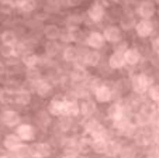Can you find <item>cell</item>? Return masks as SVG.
Instances as JSON below:
<instances>
[{
    "label": "cell",
    "mask_w": 159,
    "mask_h": 158,
    "mask_svg": "<svg viewBox=\"0 0 159 158\" xmlns=\"http://www.w3.org/2000/svg\"><path fill=\"white\" fill-rule=\"evenodd\" d=\"M151 78L145 74H137L131 79V86L135 93H145L151 88Z\"/></svg>",
    "instance_id": "6da1fadb"
},
{
    "label": "cell",
    "mask_w": 159,
    "mask_h": 158,
    "mask_svg": "<svg viewBox=\"0 0 159 158\" xmlns=\"http://www.w3.org/2000/svg\"><path fill=\"white\" fill-rule=\"evenodd\" d=\"M156 13L155 3L149 2V0H144L138 4L137 7V14L141 17V20H151Z\"/></svg>",
    "instance_id": "7a4b0ae2"
},
{
    "label": "cell",
    "mask_w": 159,
    "mask_h": 158,
    "mask_svg": "<svg viewBox=\"0 0 159 158\" xmlns=\"http://www.w3.org/2000/svg\"><path fill=\"white\" fill-rule=\"evenodd\" d=\"M104 14H106V9L100 2H93V3L90 4V7L87 9V16L89 18L93 23H99L104 18Z\"/></svg>",
    "instance_id": "3957f363"
},
{
    "label": "cell",
    "mask_w": 159,
    "mask_h": 158,
    "mask_svg": "<svg viewBox=\"0 0 159 158\" xmlns=\"http://www.w3.org/2000/svg\"><path fill=\"white\" fill-rule=\"evenodd\" d=\"M135 33L141 38H147L153 33V23L151 20H139L135 24Z\"/></svg>",
    "instance_id": "277c9868"
},
{
    "label": "cell",
    "mask_w": 159,
    "mask_h": 158,
    "mask_svg": "<svg viewBox=\"0 0 159 158\" xmlns=\"http://www.w3.org/2000/svg\"><path fill=\"white\" fill-rule=\"evenodd\" d=\"M94 98L99 103H108L113 99V90L107 86V85L100 84L99 86L94 89Z\"/></svg>",
    "instance_id": "5b68a950"
},
{
    "label": "cell",
    "mask_w": 159,
    "mask_h": 158,
    "mask_svg": "<svg viewBox=\"0 0 159 158\" xmlns=\"http://www.w3.org/2000/svg\"><path fill=\"white\" fill-rule=\"evenodd\" d=\"M86 42L92 50H102L106 44V40H104V36L99 31H93V33H90L86 38Z\"/></svg>",
    "instance_id": "8992f818"
},
{
    "label": "cell",
    "mask_w": 159,
    "mask_h": 158,
    "mask_svg": "<svg viewBox=\"0 0 159 158\" xmlns=\"http://www.w3.org/2000/svg\"><path fill=\"white\" fill-rule=\"evenodd\" d=\"M16 134L21 138V141H31V140H34V137H35V130H34V127L31 124L24 123V124L17 126Z\"/></svg>",
    "instance_id": "52a82bcc"
},
{
    "label": "cell",
    "mask_w": 159,
    "mask_h": 158,
    "mask_svg": "<svg viewBox=\"0 0 159 158\" xmlns=\"http://www.w3.org/2000/svg\"><path fill=\"white\" fill-rule=\"evenodd\" d=\"M103 36H104V40L111 44H117L118 41H121V30L117 27V26H108V27L104 28L103 31Z\"/></svg>",
    "instance_id": "ba28073f"
},
{
    "label": "cell",
    "mask_w": 159,
    "mask_h": 158,
    "mask_svg": "<svg viewBox=\"0 0 159 158\" xmlns=\"http://www.w3.org/2000/svg\"><path fill=\"white\" fill-rule=\"evenodd\" d=\"M28 151H30V154L35 158H47V157H49V154H51V147H49L47 143H38V144H35V146L30 147Z\"/></svg>",
    "instance_id": "9c48e42d"
},
{
    "label": "cell",
    "mask_w": 159,
    "mask_h": 158,
    "mask_svg": "<svg viewBox=\"0 0 159 158\" xmlns=\"http://www.w3.org/2000/svg\"><path fill=\"white\" fill-rule=\"evenodd\" d=\"M80 113V106L76 102V99H65V104H63V116L65 117H72L78 116Z\"/></svg>",
    "instance_id": "30bf717a"
},
{
    "label": "cell",
    "mask_w": 159,
    "mask_h": 158,
    "mask_svg": "<svg viewBox=\"0 0 159 158\" xmlns=\"http://www.w3.org/2000/svg\"><path fill=\"white\" fill-rule=\"evenodd\" d=\"M2 122L7 126V127H16L20 124L21 117L16 110H4L2 114Z\"/></svg>",
    "instance_id": "8fae6325"
},
{
    "label": "cell",
    "mask_w": 159,
    "mask_h": 158,
    "mask_svg": "<svg viewBox=\"0 0 159 158\" xmlns=\"http://www.w3.org/2000/svg\"><path fill=\"white\" fill-rule=\"evenodd\" d=\"M63 104H65V99L62 98H54L49 102L48 106V113L52 116H63Z\"/></svg>",
    "instance_id": "7c38bea8"
},
{
    "label": "cell",
    "mask_w": 159,
    "mask_h": 158,
    "mask_svg": "<svg viewBox=\"0 0 159 158\" xmlns=\"http://www.w3.org/2000/svg\"><path fill=\"white\" fill-rule=\"evenodd\" d=\"M4 147L10 151H18L23 146V141L17 134H7L4 138Z\"/></svg>",
    "instance_id": "4fadbf2b"
},
{
    "label": "cell",
    "mask_w": 159,
    "mask_h": 158,
    "mask_svg": "<svg viewBox=\"0 0 159 158\" xmlns=\"http://www.w3.org/2000/svg\"><path fill=\"white\" fill-rule=\"evenodd\" d=\"M124 60H125V65H137L141 61V52L137 48H128L124 52Z\"/></svg>",
    "instance_id": "5bb4252c"
},
{
    "label": "cell",
    "mask_w": 159,
    "mask_h": 158,
    "mask_svg": "<svg viewBox=\"0 0 159 158\" xmlns=\"http://www.w3.org/2000/svg\"><path fill=\"white\" fill-rule=\"evenodd\" d=\"M108 65L111 69H121L125 65V60H124V54L114 51L113 54L108 57Z\"/></svg>",
    "instance_id": "9a60e30c"
},
{
    "label": "cell",
    "mask_w": 159,
    "mask_h": 158,
    "mask_svg": "<svg viewBox=\"0 0 159 158\" xmlns=\"http://www.w3.org/2000/svg\"><path fill=\"white\" fill-rule=\"evenodd\" d=\"M16 7L21 13H33L37 9V0H16Z\"/></svg>",
    "instance_id": "2e32d148"
},
{
    "label": "cell",
    "mask_w": 159,
    "mask_h": 158,
    "mask_svg": "<svg viewBox=\"0 0 159 158\" xmlns=\"http://www.w3.org/2000/svg\"><path fill=\"white\" fill-rule=\"evenodd\" d=\"M83 62L86 66H97L100 62V54L96 50L87 51L83 57Z\"/></svg>",
    "instance_id": "e0dca14e"
},
{
    "label": "cell",
    "mask_w": 159,
    "mask_h": 158,
    "mask_svg": "<svg viewBox=\"0 0 159 158\" xmlns=\"http://www.w3.org/2000/svg\"><path fill=\"white\" fill-rule=\"evenodd\" d=\"M35 85V92H37V95L38 96H41V98H45V96H48L49 93H51V90H52V86H51V84L49 82H47V81H44V79H39L37 84H34Z\"/></svg>",
    "instance_id": "ac0fdd59"
},
{
    "label": "cell",
    "mask_w": 159,
    "mask_h": 158,
    "mask_svg": "<svg viewBox=\"0 0 159 158\" xmlns=\"http://www.w3.org/2000/svg\"><path fill=\"white\" fill-rule=\"evenodd\" d=\"M61 31L62 30L58 27L57 24H48V26L44 28V34L49 41H57L61 37Z\"/></svg>",
    "instance_id": "d6986e66"
},
{
    "label": "cell",
    "mask_w": 159,
    "mask_h": 158,
    "mask_svg": "<svg viewBox=\"0 0 159 158\" xmlns=\"http://www.w3.org/2000/svg\"><path fill=\"white\" fill-rule=\"evenodd\" d=\"M123 113H124V110H123L120 103H113V104H110V108L107 109V117L110 120H113V122L121 119V117H123Z\"/></svg>",
    "instance_id": "ffe728a7"
},
{
    "label": "cell",
    "mask_w": 159,
    "mask_h": 158,
    "mask_svg": "<svg viewBox=\"0 0 159 158\" xmlns=\"http://www.w3.org/2000/svg\"><path fill=\"white\" fill-rule=\"evenodd\" d=\"M14 102L17 104H20V106H27V104L31 102V93L27 92V90H24V89L17 90L14 95Z\"/></svg>",
    "instance_id": "44dd1931"
},
{
    "label": "cell",
    "mask_w": 159,
    "mask_h": 158,
    "mask_svg": "<svg viewBox=\"0 0 159 158\" xmlns=\"http://www.w3.org/2000/svg\"><path fill=\"white\" fill-rule=\"evenodd\" d=\"M79 50L76 47H66L63 50V60L66 62H76L79 60Z\"/></svg>",
    "instance_id": "7402d4cb"
},
{
    "label": "cell",
    "mask_w": 159,
    "mask_h": 158,
    "mask_svg": "<svg viewBox=\"0 0 159 158\" xmlns=\"http://www.w3.org/2000/svg\"><path fill=\"white\" fill-rule=\"evenodd\" d=\"M92 148L97 154H106L108 148V143L106 138H94L93 143H92Z\"/></svg>",
    "instance_id": "603a6c76"
},
{
    "label": "cell",
    "mask_w": 159,
    "mask_h": 158,
    "mask_svg": "<svg viewBox=\"0 0 159 158\" xmlns=\"http://www.w3.org/2000/svg\"><path fill=\"white\" fill-rule=\"evenodd\" d=\"M23 64H24L28 69H34L39 64V57L37 54H33V52L25 54V55H23Z\"/></svg>",
    "instance_id": "cb8c5ba5"
},
{
    "label": "cell",
    "mask_w": 159,
    "mask_h": 158,
    "mask_svg": "<svg viewBox=\"0 0 159 158\" xmlns=\"http://www.w3.org/2000/svg\"><path fill=\"white\" fill-rule=\"evenodd\" d=\"M70 78H72L75 82H83L87 79V71L83 68V66H75Z\"/></svg>",
    "instance_id": "d4e9b609"
},
{
    "label": "cell",
    "mask_w": 159,
    "mask_h": 158,
    "mask_svg": "<svg viewBox=\"0 0 159 158\" xmlns=\"http://www.w3.org/2000/svg\"><path fill=\"white\" fill-rule=\"evenodd\" d=\"M2 44L3 45H16L17 44V36L14 31L6 30L2 34Z\"/></svg>",
    "instance_id": "484cf974"
},
{
    "label": "cell",
    "mask_w": 159,
    "mask_h": 158,
    "mask_svg": "<svg viewBox=\"0 0 159 158\" xmlns=\"http://www.w3.org/2000/svg\"><path fill=\"white\" fill-rule=\"evenodd\" d=\"M79 106H80V113L84 114V116H90V114L96 110V104L92 100H84V102H82Z\"/></svg>",
    "instance_id": "4316f807"
},
{
    "label": "cell",
    "mask_w": 159,
    "mask_h": 158,
    "mask_svg": "<svg viewBox=\"0 0 159 158\" xmlns=\"http://www.w3.org/2000/svg\"><path fill=\"white\" fill-rule=\"evenodd\" d=\"M16 52H17L16 51V45H2V48H0V54L6 58L14 57Z\"/></svg>",
    "instance_id": "83f0119b"
},
{
    "label": "cell",
    "mask_w": 159,
    "mask_h": 158,
    "mask_svg": "<svg viewBox=\"0 0 159 158\" xmlns=\"http://www.w3.org/2000/svg\"><path fill=\"white\" fill-rule=\"evenodd\" d=\"M45 52L49 55V57H54L59 52V45L57 44L55 41H49L48 44L45 45Z\"/></svg>",
    "instance_id": "f1b7e54d"
},
{
    "label": "cell",
    "mask_w": 159,
    "mask_h": 158,
    "mask_svg": "<svg viewBox=\"0 0 159 158\" xmlns=\"http://www.w3.org/2000/svg\"><path fill=\"white\" fill-rule=\"evenodd\" d=\"M135 18L132 17V16H125V17L121 20V27L124 28V30H129V28L135 27Z\"/></svg>",
    "instance_id": "f546056e"
},
{
    "label": "cell",
    "mask_w": 159,
    "mask_h": 158,
    "mask_svg": "<svg viewBox=\"0 0 159 158\" xmlns=\"http://www.w3.org/2000/svg\"><path fill=\"white\" fill-rule=\"evenodd\" d=\"M148 95L153 102H159V85H151L148 89Z\"/></svg>",
    "instance_id": "4dcf8cb0"
},
{
    "label": "cell",
    "mask_w": 159,
    "mask_h": 158,
    "mask_svg": "<svg viewBox=\"0 0 159 158\" xmlns=\"http://www.w3.org/2000/svg\"><path fill=\"white\" fill-rule=\"evenodd\" d=\"M61 40H62L63 42H72L73 41V36H72V30L70 28H68V30L65 31H61Z\"/></svg>",
    "instance_id": "1f68e13d"
},
{
    "label": "cell",
    "mask_w": 159,
    "mask_h": 158,
    "mask_svg": "<svg viewBox=\"0 0 159 158\" xmlns=\"http://www.w3.org/2000/svg\"><path fill=\"white\" fill-rule=\"evenodd\" d=\"M128 42L127 41H118L117 42V45H116V50L114 51H117V52H121V54H124L127 50H128Z\"/></svg>",
    "instance_id": "d6a6232c"
},
{
    "label": "cell",
    "mask_w": 159,
    "mask_h": 158,
    "mask_svg": "<svg viewBox=\"0 0 159 158\" xmlns=\"http://www.w3.org/2000/svg\"><path fill=\"white\" fill-rule=\"evenodd\" d=\"M58 7H59V4L55 3V2H51V0H49L48 4H47V10H48V12H57Z\"/></svg>",
    "instance_id": "836d02e7"
},
{
    "label": "cell",
    "mask_w": 159,
    "mask_h": 158,
    "mask_svg": "<svg viewBox=\"0 0 159 158\" xmlns=\"http://www.w3.org/2000/svg\"><path fill=\"white\" fill-rule=\"evenodd\" d=\"M82 3V0H66V4L69 7H76Z\"/></svg>",
    "instance_id": "e575fe53"
},
{
    "label": "cell",
    "mask_w": 159,
    "mask_h": 158,
    "mask_svg": "<svg viewBox=\"0 0 159 158\" xmlns=\"http://www.w3.org/2000/svg\"><path fill=\"white\" fill-rule=\"evenodd\" d=\"M152 45H153V50H155V52H156V54H159V37L153 40Z\"/></svg>",
    "instance_id": "d590c367"
},
{
    "label": "cell",
    "mask_w": 159,
    "mask_h": 158,
    "mask_svg": "<svg viewBox=\"0 0 159 158\" xmlns=\"http://www.w3.org/2000/svg\"><path fill=\"white\" fill-rule=\"evenodd\" d=\"M4 72V65L3 64H0V74H3Z\"/></svg>",
    "instance_id": "8d00e7d4"
},
{
    "label": "cell",
    "mask_w": 159,
    "mask_h": 158,
    "mask_svg": "<svg viewBox=\"0 0 159 158\" xmlns=\"http://www.w3.org/2000/svg\"><path fill=\"white\" fill-rule=\"evenodd\" d=\"M3 92H4L3 89H0V99H2V96H3Z\"/></svg>",
    "instance_id": "74e56055"
},
{
    "label": "cell",
    "mask_w": 159,
    "mask_h": 158,
    "mask_svg": "<svg viewBox=\"0 0 159 158\" xmlns=\"http://www.w3.org/2000/svg\"><path fill=\"white\" fill-rule=\"evenodd\" d=\"M65 158H75V157H73V155H66Z\"/></svg>",
    "instance_id": "f35d334b"
},
{
    "label": "cell",
    "mask_w": 159,
    "mask_h": 158,
    "mask_svg": "<svg viewBox=\"0 0 159 158\" xmlns=\"http://www.w3.org/2000/svg\"><path fill=\"white\" fill-rule=\"evenodd\" d=\"M0 158H9V157H6V155H2V157H0Z\"/></svg>",
    "instance_id": "ab89813d"
},
{
    "label": "cell",
    "mask_w": 159,
    "mask_h": 158,
    "mask_svg": "<svg viewBox=\"0 0 159 158\" xmlns=\"http://www.w3.org/2000/svg\"><path fill=\"white\" fill-rule=\"evenodd\" d=\"M110 2H113V3H116V2H118V0H110Z\"/></svg>",
    "instance_id": "60d3db41"
},
{
    "label": "cell",
    "mask_w": 159,
    "mask_h": 158,
    "mask_svg": "<svg viewBox=\"0 0 159 158\" xmlns=\"http://www.w3.org/2000/svg\"><path fill=\"white\" fill-rule=\"evenodd\" d=\"M158 113H159V104H158Z\"/></svg>",
    "instance_id": "b9f144b4"
},
{
    "label": "cell",
    "mask_w": 159,
    "mask_h": 158,
    "mask_svg": "<svg viewBox=\"0 0 159 158\" xmlns=\"http://www.w3.org/2000/svg\"><path fill=\"white\" fill-rule=\"evenodd\" d=\"M145 158H152V157H145Z\"/></svg>",
    "instance_id": "7bdbcfd3"
}]
</instances>
